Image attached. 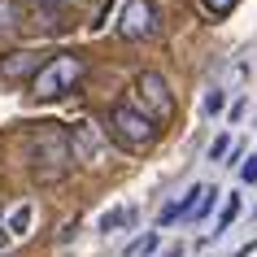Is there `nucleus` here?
<instances>
[{
	"mask_svg": "<svg viewBox=\"0 0 257 257\" xmlns=\"http://www.w3.org/2000/svg\"><path fill=\"white\" fill-rule=\"evenodd\" d=\"M27 157H31V175L40 179V183L66 179L70 170H74V162H79L70 131H61V126H53V122H40V131H35L31 144H27Z\"/></svg>",
	"mask_w": 257,
	"mask_h": 257,
	"instance_id": "nucleus-1",
	"label": "nucleus"
},
{
	"mask_svg": "<svg viewBox=\"0 0 257 257\" xmlns=\"http://www.w3.org/2000/svg\"><path fill=\"white\" fill-rule=\"evenodd\" d=\"M105 131L113 140H118L126 153H149L153 144H157V136H162V126H157V118L153 113H144L140 105H113L109 109V122H105Z\"/></svg>",
	"mask_w": 257,
	"mask_h": 257,
	"instance_id": "nucleus-2",
	"label": "nucleus"
},
{
	"mask_svg": "<svg viewBox=\"0 0 257 257\" xmlns=\"http://www.w3.org/2000/svg\"><path fill=\"white\" fill-rule=\"evenodd\" d=\"M83 74H87V61H83L79 53H57V57H48L44 70L31 79V96H35V100H61V96H70L83 83Z\"/></svg>",
	"mask_w": 257,
	"mask_h": 257,
	"instance_id": "nucleus-3",
	"label": "nucleus"
},
{
	"mask_svg": "<svg viewBox=\"0 0 257 257\" xmlns=\"http://www.w3.org/2000/svg\"><path fill=\"white\" fill-rule=\"evenodd\" d=\"M131 92H136V105L144 113H153L157 122H166L175 113V96H170V83L157 74V70H140L136 83H131Z\"/></svg>",
	"mask_w": 257,
	"mask_h": 257,
	"instance_id": "nucleus-4",
	"label": "nucleus"
},
{
	"mask_svg": "<svg viewBox=\"0 0 257 257\" xmlns=\"http://www.w3.org/2000/svg\"><path fill=\"white\" fill-rule=\"evenodd\" d=\"M118 35L122 40H153L157 35V5L153 0H126L118 14Z\"/></svg>",
	"mask_w": 257,
	"mask_h": 257,
	"instance_id": "nucleus-5",
	"label": "nucleus"
},
{
	"mask_svg": "<svg viewBox=\"0 0 257 257\" xmlns=\"http://www.w3.org/2000/svg\"><path fill=\"white\" fill-rule=\"evenodd\" d=\"M40 70H44L40 53H14V57L0 61V79H5V83H18V79H35Z\"/></svg>",
	"mask_w": 257,
	"mask_h": 257,
	"instance_id": "nucleus-6",
	"label": "nucleus"
},
{
	"mask_svg": "<svg viewBox=\"0 0 257 257\" xmlns=\"http://www.w3.org/2000/svg\"><path fill=\"white\" fill-rule=\"evenodd\" d=\"M70 140H74L79 162H96V157H100V136H96L92 122H74V126H70Z\"/></svg>",
	"mask_w": 257,
	"mask_h": 257,
	"instance_id": "nucleus-7",
	"label": "nucleus"
},
{
	"mask_svg": "<svg viewBox=\"0 0 257 257\" xmlns=\"http://www.w3.org/2000/svg\"><path fill=\"white\" fill-rule=\"evenodd\" d=\"M31 222H35V205H31V201L14 205V209L5 214V227H9V235H14V240H22V235H27Z\"/></svg>",
	"mask_w": 257,
	"mask_h": 257,
	"instance_id": "nucleus-8",
	"label": "nucleus"
},
{
	"mask_svg": "<svg viewBox=\"0 0 257 257\" xmlns=\"http://www.w3.org/2000/svg\"><path fill=\"white\" fill-rule=\"evenodd\" d=\"M131 218H136V209H131V205H113V209H105V214H100V222H96V227L105 231V235H113V231H122Z\"/></svg>",
	"mask_w": 257,
	"mask_h": 257,
	"instance_id": "nucleus-9",
	"label": "nucleus"
},
{
	"mask_svg": "<svg viewBox=\"0 0 257 257\" xmlns=\"http://www.w3.org/2000/svg\"><path fill=\"white\" fill-rule=\"evenodd\" d=\"M205 192H209V183H192V188L179 196V218H196V214H201Z\"/></svg>",
	"mask_w": 257,
	"mask_h": 257,
	"instance_id": "nucleus-10",
	"label": "nucleus"
},
{
	"mask_svg": "<svg viewBox=\"0 0 257 257\" xmlns=\"http://www.w3.org/2000/svg\"><path fill=\"white\" fill-rule=\"evenodd\" d=\"M222 109H227V87H209L205 100H201V113H205V118H218Z\"/></svg>",
	"mask_w": 257,
	"mask_h": 257,
	"instance_id": "nucleus-11",
	"label": "nucleus"
},
{
	"mask_svg": "<svg viewBox=\"0 0 257 257\" xmlns=\"http://www.w3.org/2000/svg\"><path fill=\"white\" fill-rule=\"evenodd\" d=\"M157 248H162V231H149V235H140V240L126 248V257H153Z\"/></svg>",
	"mask_w": 257,
	"mask_h": 257,
	"instance_id": "nucleus-12",
	"label": "nucleus"
},
{
	"mask_svg": "<svg viewBox=\"0 0 257 257\" xmlns=\"http://www.w3.org/2000/svg\"><path fill=\"white\" fill-rule=\"evenodd\" d=\"M235 214H240V196H227V201H222V214H218V222H214V240L235 222Z\"/></svg>",
	"mask_w": 257,
	"mask_h": 257,
	"instance_id": "nucleus-13",
	"label": "nucleus"
},
{
	"mask_svg": "<svg viewBox=\"0 0 257 257\" xmlns=\"http://www.w3.org/2000/svg\"><path fill=\"white\" fill-rule=\"evenodd\" d=\"M14 27H18V5L14 0H0V35L14 31Z\"/></svg>",
	"mask_w": 257,
	"mask_h": 257,
	"instance_id": "nucleus-14",
	"label": "nucleus"
},
{
	"mask_svg": "<svg viewBox=\"0 0 257 257\" xmlns=\"http://www.w3.org/2000/svg\"><path fill=\"white\" fill-rule=\"evenodd\" d=\"M201 5H205V14H209V18H227L240 0H201Z\"/></svg>",
	"mask_w": 257,
	"mask_h": 257,
	"instance_id": "nucleus-15",
	"label": "nucleus"
},
{
	"mask_svg": "<svg viewBox=\"0 0 257 257\" xmlns=\"http://www.w3.org/2000/svg\"><path fill=\"white\" fill-rule=\"evenodd\" d=\"M227 149H231V136H218L214 144H209V162H222V157H227Z\"/></svg>",
	"mask_w": 257,
	"mask_h": 257,
	"instance_id": "nucleus-16",
	"label": "nucleus"
},
{
	"mask_svg": "<svg viewBox=\"0 0 257 257\" xmlns=\"http://www.w3.org/2000/svg\"><path fill=\"white\" fill-rule=\"evenodd\" d=\"M240 183H248V188L257 183V157H248V162L240 166Z\"/></svg>",
	"mask_w": 257,
	"mask_h": 257,
	"instance_id": "nucleus-17",
	"label": "nucleus"
},
{
	"mask_svg": "<svg viewBox=\"0 0 257 257\" xmlns=\"http://www.w3.org/2000/svg\"><path fill=\"white\" fill-rule=\"evenodd\" d=\"M175 218H179V201H170V205L162 209V227H166V222H175Z\"/></svg>",
	"mask_w": 257,
	"mask_h": 257,
	"instance_id": "nucleus-18",
	"label": "nucleus"
},
{
	"mask_svg": "<svg viewBox=\"0 0 257 257\" xmlns=\"http://www.w3.org/2000/svg\"><path fill=\"white\" fill-rule=\"evenodd\" d=\"M31 5H66V0H31Z\"/></svg>",
	"mask_w": 257,
	"mask_h": 257,
	"instance_id": "nucleus-19",
	"label": "nucleus"
},
{
	"mask_svg": "<svg viewBox=\"0 0 257 257\" xmlns=\"http://www.w3.org/2000/svg\"><path fill=\"white\" fill-rule=\"evenodd\" d=\"M5 235H9V227H5V218H0V244H5Z\"/></svg>",
	"mask_w": 257,
	"mask_h": 257,
	"instance_id": "nucleus-20",
	"label": "nucleus"
}]
</instances>
